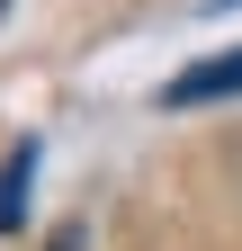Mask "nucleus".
Wrapping results in <instances>:
<instances>
[{"instance_id":"1","label":"nucleus","mask_w":242,"mask_h":251,"mask_svg":"<svg viewBox=\"0 0 242 251\" xmlns=\"http://www.w3.org/2000/svg\"><path fill=\"white\" fill-rule=\"evenodd\" d=\"M216 99H242V45L233 54H206V63H189V72L162 81V108H216Z\"/></svg>"},{"instance_id":"2","label":"nucleus","mask_w":242,"mask_h":251,"mask_svg":"<svg viewBox=\"0 0 242 251\" xmlns=\"http://www.w3.org/2000/svg\"><path fill=\"white\" fill-rule=\"evenodd\" d=\"M27 198H36V144L18 135L9 152H0V242L27 225Z\"/></svg>"},{"instance_id":"3","label":"nucleus","mask_w":242,"mask_h":251,"mask_svg":"<svg viewBox=\"0 0 242 251\" xmlns=\"http://www.w3.org/2000/svg\"><path fill=\"white\" fill-rule=\"evenodd\" d=\"M81 242H90V233H81V225H63V233H54V251H81Z\"/></svg>"},{"instance_id":"4","label":"nucleus","mask_w":242,"mask_h":251,"mask_svg":"<svg viewBox=\"0 0 242 251\" xmlns=\"http://www.w3.org/2000/svg\"><path fill=\"white\" fill-rule=\"evenodd\" d=\"M0 9H9V0H0Z\"/></svg>"}]
</instances>
